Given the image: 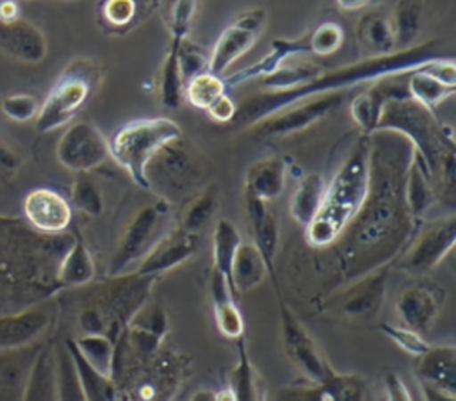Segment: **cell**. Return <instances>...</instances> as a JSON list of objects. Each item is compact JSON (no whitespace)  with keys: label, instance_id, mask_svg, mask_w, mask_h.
<instances>
[{"label":"cell","instance_id":"cell-38","mask_svg":"<svg viewBox=\"0 0 456 401\" xmlns=\"http://www.w3.org/2000/svg\"><path fill=\"white\" fill-rule=\"evenodd\" d=\"M219 196H217V187L208 185L201 189L198 194H194L187 205L183 207L178 221V228L200 235V232L205 230V226L212 221L216 210H217Z\"/></svg>","mask_w":456,"mask_h":401},{"label":"cell","instance_id":"cell-24","mask_svg":"<svg viewBox=\"0 0 456 401\" xmlns=\"http://www.w3.org/2000/svg\"><path fill=\"white\" fill-rule=\"evenodd\" d=\"M287 180V162L281 157H265L253 162L244 178V194L262 201H273L281 196Z\"/></svg>","mask_w":456,"mask_h":401},{"label":"cell","instance_id":"cell-54","mask_svg":"<svg viewBox=\"0 0 456 401\" xmlns=\"http://www.w3.org/2000/svg\"><path fill=\"white\" fill-rule=\"evenodd\" d=\"M387 401H413L411 392L397 371H387L383 376Z\"/></svg>","mask_w":456,"mask_h":401},{"label":"cell","instance_id":"cell-36","mask_svg":"<svg viewBox=\"0 0 456 401\" xmlns=\"http://www.w3.org/2000/svg\"><path fill=\"white\" fill-rule=\"evenodd\" d=\"M94 262L87 246L80 239H73L57 269L61 287H80L93 280Z\"/></svg>","mask_w":456,"mask_h":401},{"label":"cell","instance_id":"cell-22","mask_svg":"<svg viewBox=\"0 0 456 401\" xmlns=\"http://www.w3.org/2000/svg\"><path fill=\"white\" fill-rule=\"evenodd\" d=\"M160 0H98V20L110 34H126L159 7Z\"/></svg>","mask_w":456,"mask_h":401},{"label":"cell","instance_id":"cell-30","mask_svg":"<svg viewBox=\"0 0 456 401\" xmlns=\"http://www.w3.org/2000/svg\"><path fill=\"white\" fill-rule=\"evenodd\" d=\"M66 348L73 360L77 380L86 401H118V387L114 380L93 369L78 353L73 340H66Z\"/></svg>","mask_w":456,"mask_h":401},{"label":"cell","instance_id":"cell-6","mask_svg":"<svg viewBox=\"0 0 456 401\" xmlns=\"http://www.w3.org/2000/svg\"><path fill=\"white\" fill-rule=\"evenodd\" d=\"M103 66L89 57L71 61L50 87L36 116L39 132H52L69 123L93 98L103 80Z\"/></svg>","mask_w":456,"mask_h":401},{"label":"cell","instance_id":"cell-50","mask_svg":"<svg viewBox=\"0 0 456 401\" xmlns=\"http://www.w3.org/2000/svg\"><path fill=\"white\" fill-rule=\"evenodd\" d=\"M381 331L390 339L394 340L403 351L410 353V355H415V356H420L422 353L428 351L429 344L424 340V337L406 326H401V324H392V323H385L381 326Z\"/></svg>","mask_w":456,"mask_h":401},{"label":"cell","instance_id":"cell-35","mask_svg":"<svg viewBox=\"0 0 456 401\" xmlns=\"http://www.w3.org/2000/svg\"><path fill=\"white\" fill-rule=\"evenodd\" d=\"M406 91H408L410 98H413L417 103H420L422 107L435 112V109L442 102L454 96L456 86L442 82L440 78L431 75L422 64L417 70H413L411 73H408Z\"/></svg>","mask_w":456,"mask_h":401},{"label":"cell","instance_id":"cell-13","mask_svg":"<svg viewBox=\"0 0 456 401\" xmlns=\"http://www.w3.org/2000/svg\"><path fill=\"white\" fill-rule=\"evenodd\" d=\"M388 274L390 264L358 276L333 296L331 307L347 319L363 321L376 317L387 298Z\"/></svg>","mask_w":456,"mask_h":401},{"label":"cell","instance_id":"cell-11","mask_svg":"<svg viewBox=\"0 0 456 401\" xmlns=\"http://www.w3.org/2000/svg\"><path fill=\"white\" fill-rule=\"evenodd\" d=\"M342 102H344L342 93H330V94L306 98L262 119L251 128L255 135L264 139L287 137L319 123L322 118L337 110L342 105Z\"/></svg>","mask_w":456,"mask_h":401},{"label":"cell","instance_id":"cell-21","mask_svg":"<svg viewBox=\"0 0 456 401\" xmlns=\"http://www.w3.org/2000/svg\"><path fill=\"white\" fill-rule=\"evenodd\" d=\"M246 201V212L253 233V244L260 251L267 271H274V257L278 251L280 244V228H278V219L274 212L269 209L267 201H262L258 198L244 194Z\"/></svg>","mask_w":456,"mask_h":401},{"label":"cell","instance_id":"cell-45","mask_svg":"<svg viewBox=\"0 0 456 401\" xmlns=\"http://www.w3.org/2000/svg\"><path fill=\"white\" fill-rule=\"evenodd\" d=\"M328 401H365L367 385L365 380L351 372H333L324 383H321Z\"/></svg>","mask_w":456,"mask_h":401},{"label":"cell","instance_id":"cell-14","mask_svg":"<svg viewBox=\"0 0 456 401\" xmlns=\"http://www.w3.org/2000/svg\"><path fill=\"white\" fill-rule=\"evenodd\" d=\"M55 153L64 168L77 173H89L110 157L109 141L87 121L73 123L61 135Z\"/></svg>","mask_w":456,"mask_h":401},{"label":"cell","instance_id":"cell-41","mask_svg":"<svg viewBox=\"0 0 456 401\" xmlns=\"http://www.w3.org/2000/svg\"><path fill=\"white\" fill-rule=\"evenodd\" d=\"M228 93L223 77L210 73L208 70L194 75L185 82L183 100L191 103L194 109L207 110L219 96Z\"/></svg>","mask_w":456,"mask_h":401},{"label":"cell","instance_id":"cell-26","mask_svg":"<svg viewBox=\"0 0 456 401\" xmlns=\"http://www.w3.org/2000/svg\"><path fill=\"white\" fill-rule=\"evenodd\" d=\"M210 296H212L214 319H216L217 330L228 339L237 340L239 337H244V317L235 303V294L232 291V285L217 271H212V276H210Z\"/></svg>","mask_w":456,"mask_h":401},{"label":"cell","instance_id":"cell-46","mask_svg":"<svg viewBox=\"0 0 456 401\" xmlns=\"http://www.w3.org/2000/svg\"><path fill=\"white\" fill-rule=\"evenodd\" d=\"M55 371H57V401H86L66 344L61 346L55 353Z\"/></svg>","mask_w":456,"mask_h":401},{"label":"cell","instance_id":"cell-15","mask_svg":"<svg viewBox=\"0 0 456 401\" xmlns=\"http://www.w3.org/2000/svg\"><path fill=\"white\" fill-rule=\"evenodd\" d=\"M445 303V289L420 280L403 289L395 301V314L401 326H406L420 335L431 330Z\"/></svg>","mask_w":456,"mask_h":401},{"label":"cell","instance_id":"cell-18","mask_svg":"<svg viewBox=\"0 0 456 401\" xmlns=\"http://www.w3.org/2000/svg\"><path fill=\"white\" fill-rule=\"evenodd\" d=\"M50 303L30 307L12 315H0V349H18L30 346L52 323Z\"/></svg>","mask_w":456,"mask_h":401},{"label":"cell","instance_id":"cell-16","mask_svg":"<svg viewBox=\"0 0 456 401\" xmlns=\"http://www.w3.org/2000/svg\"><path fill=\"white\" fill-rule=\"evenodd\" d=\"M23 214L28 225L39 233H62L71 223L69 201L53 189L39 187L23 200Z\"/></svg>","mask_w":456,"mask_h":401},{"label":"cell","instance_id":"cell-8","mask_svg":"<svg viewBox=\"0 0 456 401\" xmlns=\"http://www.w3.org/2000/svg\"><path fill=\"white\" fill-rule=\"evenodd\" d=\"M155 280V276H142L130 271L109 276V280L98 287V301L94 307L103 314L107 321L105 335L114 344L123 335L135 312L148 301Z\"/></svg>","mask_w":456,"mask_h":401},{"label":"cell","instance_id":"cell-39","mask_svg":"<svg viewBox=\"0 0 456 401\" xmlns=\"http://www.w3.org/2000/svg\"><path fill=\"white\" fill-rule=\"evenodd\" d=\"M242 242L239 230L228 219H219L212 235V271H217L230 282V267L233 255Z\"/></svg>","mask_w":456,"mask_h":401},{"label":"cell","instance_id":"cell-57","mask_svg":"<svg viewBox=\"0 0 456 401\" xmlns=\"http://www.w3.org/2000/svg\"><path fill=\"white\" fill-rule=\"evenodd\" d=\"M419 387H420L424 401H456V392L438 389L426 381H419Z\"/></svg>","mask_w":456,"mask_h":401},{"label":"cell","instance_id":"cell-40","mask_svg":"<svg viewBox=\"0 0 456 401\" xmlns=\"http://www.w3.org/2000/svg\"><path fill=\"white\" fill-rule=\"evenodd\" d=\"M176 46L178 43L171 41L167 53L162 61V68L159 73V98L166 109H178L183 103V87L185 82L182 78L178 61H176Z\"/></svg>","mask_w":456,"mask_h":401},{"label":"cell","instance_id":"cell-56","mask_svg":"<svg viewBox=\"0 0 456 401\" xmlns=\"http://www.w3.org/2000/svg\"><path fill=\"white\" fill-rule=\"evenodd\" d=\"M189 401H233L230 387L226 389H198L191 394Z\"/></svg>","mask_w":456,"mask_h":401},{"label":"cell","instance_id":"cell-49","mask_svg":"<svg viewBox=\"0 0 456 401\" xmlns=\"http://www.w3.org/2000/svg\"><path fill=\"white\" fill-rule=\"evenodd\" d=\"M176 61H178V68L183 82L208 70V53H205L203 48L196 46L189 39H183L182 43H178Z\"/></svg>","mask_w":456,"mask_h":401},{"label":"cell","instance_id":"cell-27","mask_svg":"<svg viewBox=\"0 0 456 401\" xmlns=\"http://www.w3.org/2000/svg\"><path fill=\"white\" fill-rule=\"evenodd\" d=\"M436 198L438 196H436L431 175L424 160L413 151L408 171H406V178H404V200L411 217L420 223V219L433 207Z\"/></svg>","mask_w":456,"mask_h":401},{"label":"cell","instance_id":"cell-31","mask_svg":"<svg viewBox=\"0 0 456 401\" xmlns=\"http://www.w3.org/2000/svg\"><path fill=\"white\" fill-rule=\"evenodd\" d=\"M356 37L362 48L370 53L369 57L387 55L397 50L390 18L381 12H367L362 16L356 25Z\"/></svg>","mask_w":456,"mask_h":401},{"label":"cell","instance_id":"cell-48","mask_svg":"<svg viewBox=\"0 0 456 401\" xmlns=\"http://www.w3.org/2000/svg\"><path fill=\"white\" fill-rule=\"evenodd\" d=\"M310 48L314 55L324 57L335 53L344 43V30L335 21H324L308 34Z\"/></svg>","mask_w":456,"mask_h":401},{"label":"cell","instance_id":"cell-58","mask_svg":"<svg viewBox=\"0 0 456 401\" xmlns=\"http://www.w3.org/2000/svg\"><path fill=\"white\" fill-rule=\"evenodd\" d=\"M20 168L18 155L7 148L4 143H0V171H16Z\"/></svg>","mask_w":456,"mask_h":401},{"label":"cell","instance_id":"cell-20","mask_svg":"<svg viewBox=\"0 0 456 401\" xmlns=\"http://www.w3.org/2000/svg\"><path fill=\"white\" fill-rule=\"evenodd\" d=\"M0 50L23 62H39L46 55L48 45L37 27L20 18L11 23L0 21Z\"/></svg>","mask_w":456,"mask_h":401},{"label":"cell","instance_id":"cell-43","mask_svg":"<svg viewBox=\"0 0 456 401\" xmlns=\"http://www.w3.org/2000/svg\"><path fill=\"white\" fill-rule=\"evenodd\" d=\"M200 11V0H164V23L171 41L182 43L189 37Z\"/></svg>","mask_w":456,"mask_h":401},{"label":"cell","instance_id":"cell-25","mask_svg":"<svg viewBox=\"0 0 456 401\" xmlns=\"http://www.w3.org/2000/svg\"><path fill=\"white\" fill-rule=\"evenodd\" d=\"M419 381L456 392V348L452 344L429 346L415 365Z\"/></svg>","mask_w":456,"mask_h":401},{"label":"cell","instance_id":"cell-4","mask_svg":"<svg viewBox=\"0 0 456 401\" xmlns=\"http://www.w3.org/2000/svg\"><path fill=\"white\" fill-rule=\"evenodd\" d=\"M369 150L370 139L363 134L326 184L322 203L305 226L310 248H330L362 209L369 191Z\"/></svg>","mask_w":456,"mask_h":401},{"label":"cell","instance_id":"cell-19","mask_svg":"<svg viewBox=\"0 0 456 401\" xmlns=\"http://www.w3.org/2000/svg\"><path fill=\"white\" fill-rule=\"evenodd\" d=\"M390 78L392 77L372 82V86L367 91L356 94L351 100V105H349L351 118L365 135L378 132V125H379L381 112L387 100L406 91V84L390 82Z\"/></svg>","mask_w":456,"mask_h":401},{"label":"cell","instance_id":"cell-1","mask_svg":"<svg viewBox=\"0 0 456 401\" xmlns=\"http://www.w3.org/2000/svg\"><path fill=\"white\" fill-rule=\"evenodd\" d=\"M367 198L330 246L335 253L338 280L346 285L369 271L392 264L419 228L406 207L404 178L413 155L411 144L399 134L378 130L369 135Z\"/></svg>","mask_w":456,"mask_h":401},{"label":"cell","instance_id":"cell-5","mask_svg":"<svg viewBox=\"0 0 456 401\" xmlns=\"http://www.w3.org/2000/svg\"><path fill=\"white\" fill-rule=\"evenodd\" d=\"M182 137V128L169 118H141L123 125L109 143L110 157L141 187L150 189L148 164L173 141Z\"/></svg>","mask_w":456,"mask_h":401},{"label":"cell","instance_id":"cell-53","mask_svg":"<svg viewBox=\"0 0 456 401\" xmlns=\"http://www.w3.org/2000/svg\"><path fill=\"white\" fill-rule=\"evenodd\" d=\"M78 328L82 335H100L107 331V321L94 305H89L78 314Z\"/></svg>","mask_w":456,"mask_h":401},{"label":"cell","instance_id":"cell-7","mask_svg":"<svg viewBox=\"0 0 456 401\" xmlns=\"http://www.w3.org/2000/svg\"><path fill=\"white\" fill-rule=\"evenodd\" d=\"M169 203L167 200H159L141 207L128 225L125 226L116 250L109 262V276H118L128 273V269L139 264L150 250L159 242V239L169 230Z\"/></svg>","mask_w":456,"mask_h":401},{"label":"cell","instance_id":"cell-33","mask_svg":"<svg viewBox=\"0 0 456 401\" xmlns=\"http://www.w3.org/2000/svg\"><path fill=\"white\" fill-rule=\"evenodd\" d=\"M228 387L233 401H265L264 387L251 364L244 337L237 339V362Z\"/></svg>","mask_w":456,"mask_h":401},{"label":"cell","instance_id":"cell-12","mask_svg":"<svg viewBox=\"0 0 456 401\" xmlns=\"http://www.w3.org/2000/svg\"><path fill=\"white\" fill-rule=\"evenodd\" d=\"M280 326L289 360L297 367V371H301L306 381L324 383L335 372V369L285 303H280Z\"/></svg>","mask_w":456,"mask_h":401},{"label":"cell","instance_id":"cell-23","mask_svg":"<svg viewBox=\"0 0 456 401\" xmlns=\"http://www.w3.org/2000/svg\"><path fill=\"white\" fill-rule=\"evenodd\" d=\"M39 349H0V401H21Z\"/></svg>","mask_w":456,"mask_h":401},{"label":"cell","instance_id":"cell-37","mask_svg":"<svg viewBox=\"0 0 456 401\" xmlns=\"http://www.w3.org/2000/svg\"><path fill=\"white\" fill-rule=\"evenodd\" d=\"M388 18L395 36V48L413 46L422 29V0H397Z\"/></svg>","mask_w":456,"mask_h":401},{"label":"cell","instance_id":"cell-59","mask_svg":"<svg viewBox=\"0 0 456 401\" xmlns=\"http://www.w3.org/2000/svg\"><path fill=\"white\" fill-rule=\"evenodd\" d=\"M20 20V7L16 0H0V21L11 23Z\"/></svg>","mask_w":456,"mask_h":401},{"label":"cell","instance_id":"cell-60","mask_svg":"<svg viewBox=\"0 0 456 401\" xmlns=\"http://www.w3.org/2000/svg\"><path fill=\"white\" fill-rule=\"evenodd\" d=\"M372 0H335L337 7L346 11V12H354V11H360V9H365L370 5Z\"/></svg>","mask_w":456,"mask_h":401},{"label":"cell","instance_id":"cell-32","mask_svg":"<svg viewBox=\"0 0 456 401\" xmlns=\"http://www.w3.org/2000/svg\"><path fill=\"white\" fill-rule=\"evenodd\" d=\"M324 191H326V180L321 173L305 175L296 185L289 201V210L292 219L306 226L317 214L324 198Z\"/></svg>","mask_w":456,"mask_h":401},{"label":"cell","instance_id":"cell-52","mask_svg":"<svg viewBox=\"0 0 456 401\" xmlns=\"http://www.w3.org/2000/svg\"><path fill=\"white\" fill-rule=\"evenodd\" d=\"M273 401H328V396L321 383H312L305 380L299 383L280 387L274 392Z\"/></svg>","mask_w":456,"mask_h":401},{"label":"cell","instance_id":"cell-28","mask_svg":"<svg viewBox=\"0 0 456 401\" xmlns=\"http://www.w3.org/2000/svg\"><path fill=\"white\" fill-rule=\"evenodd\" d=\"M178 137L176 141L169 143L150 164L148 168H159V180L166 191H187L194 180V169L191 159L178 150ZM146 168V169H148Z\"/></svg>","mask_w":456,"mask_h":401},{"label":"cell","instance_id":"cell-42","mask_svg":"<svg viewBox=\"0 0 456 401\" xmlns=\"http://www.w3.org/2000/svg\"><path fill=\"white\" fill-rule=\"evenodd\" d=\"M78 353L84 356V360L96 369L98 372L112 378V365H114V349L116 344L105 335H80L73 340Z\"/></svg>","mask_w":456,"mask_h":401},{"label":"cell","instance_id":"cell-51","mask_svg":"<svg viewBox=\"0 0 456 401\" xmlns=\"http://www.w3.org/2000/svg\"><path fill=\"white\" fill-rule=\"evenodd\" d=\"M39 105L41 103L37 102V98L32 94H27V93L11 94V96L4 98L0 103L2 112L16 123H25V121H30L32 118H36L39 112Z\"/></svg>","mask_w":456,"mask_h":401},{"label":"cell","instance_id":"cell-34","mask_svg":"<svg viewBox=\"0 0 456 401\" xmlns=\"http://www.w3.org/2000/svg\"><path fill=\"white\" fill-rule=\"evenodd\" d=\"M21 401H57V371L52 349H39Z\"/></svg>","mask_w":456,"mask_h":401},{"label":"cell","instance_id":"cell-44","mask_svg":"<svg viewBox=\"0 0 456 401\" xmlns=\"http://www.w3.org/2000/svg\"><path fill=\"white\" fill-rule=\"evenodd\" d=\"M324 68L314 62L280 66L274 73L260 78V91H287L315 78Z\"/></svg>","mask_w":456,"mask_h":401},{"label":"cell","instance_id":"cell-3","mask_svg":"<svg viewBox=\"0 0 456 401\" xmlns=\"http://www.w3.org/2000/svg\"><path fill=\"white\" fill-rule=\"evenodd\" d=\"M378 130L403 135L424 160L436 196L452 201L456 175V143L452 128L436 119L435 112L408 96V91L387 100Z\"/></svg>","mask_w":456,"mask_h":401},{"label":"cell","instance_id":"cell-29","mask_svg":"<svg viewBox=\"0 0 456 401\" xmlns=\"http://www.w3.org/2000/svg\"><path fill=\"white\" fill-rule=\"evenodd\" d=\"M267 266L253 242H240L230 267V285L233 294H244L262 283Z\"/></svg>","mask_w":456,"mask_h":401},{"label":"cell","instance_id":"cell-10","mask_svg":"<svg viewBox=\"0 0 456 401\" xmlns=\"http://www.w3.org/2000/svg\"><path fill=\"white\" fill-rule=\"evenodd\" d=\"M267 23V11L255 7L237 16L219 34L212 52L208 53V71L224 77L226 70L248 53L262 36Z\"/></svg>","mask_w":456,"mask_h":401},{"label":"cell","instance_id":"cell-17","mask_svg":"<svg viewBox=\"0 0 456 401\" xmlns=\"http://www.w3.org/2000/svg\"><path fill=\"white\" fill-rule=\"evenodd\" d=\"M200 235L189 233L182 228L167 230L150 253L137 264L134 273L142 276H160L162 273L189 260L198 248Z\"/></svg>","mask_w":456,"mask_h":401},{"label":"cell","instance_id":"cell-2","mask_svg":"<svg viewBox=\"0 0 456 401\" xmlns=\"http://www.w3.org/2000/svg\"><path fill=\"white\" fill-rule=\"evenodd\" d=\"M438 48V39L417 41L413 46L404 50H395L387 55L365 57L362 61H354L333 70H322L315 78L287 91H258L237 105L233 125L240 128H251L262 119L301 100L330 93H342L353 86L370 84L387 77L408 75L428 61L440 57Z\"/></svg>","mask_w":456,"mask_h":401},{"label":"cell","instance_id":"cell-47","mask_svg":"<svg viewBox=\"0 0 456 401\" xmlns=\"http://www.w3.org/2000/svg\"><path fill=\"white\" fill-rule=\"evenodd\" d=\"M71 203L87 216H100L103 212V196L100 187L87 173H78L71 189Z\"/></svg>","mask_w":456,"mask_h":401},{"label":"cell","instance_id":"cell-55","mask_svg":"<svg viewBox=\"0 0 456 401\" xmlns=\"http://www.w3.org/2000/svg\"><path fill=\"white\" fill-rule=\"evenodd\" d=\"M207 112L217 123H230L237 114V103L232 96H228V93H224L207 109Z\"/></svg>","mask_w":456,"mask_h":401},{"label":"cell","instance_id":"cell-9","mask_svg":"<svg viewBox=\"0 0 456 401\" xmlns=\"http://www.w3.org/2000/svg\"><path fill=\"white\" fill-rule=\"evenodd\" d=\"M456 242V217L452 214L426 223L397 257V267L420 276L436 267Z\"/></svg>","mask_w":456,"mask_h":401}]
</instances>
